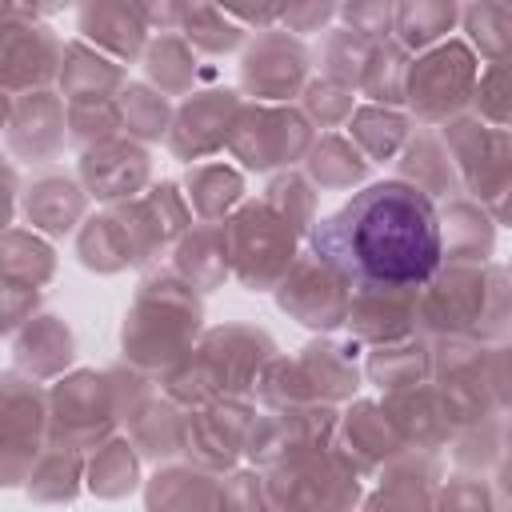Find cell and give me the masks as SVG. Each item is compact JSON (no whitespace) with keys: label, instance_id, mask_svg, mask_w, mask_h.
I'll return each instance as SVG.
<instances>
[{"label":"cell","instance_id":"1","mask_svg":"<svg viewBox=\"0 0 512 512\" xmlns=\"http://www.w3.org/2000/svg\"><path fill=\"white\" fill-rule=\"evenodd\" d=\"M316 256L352 284L404 288L440 264V220L424 192L404 180L368 184L312 232Z\"/></svg>","mask_w":512,"mask_h":512}]
</instances>
